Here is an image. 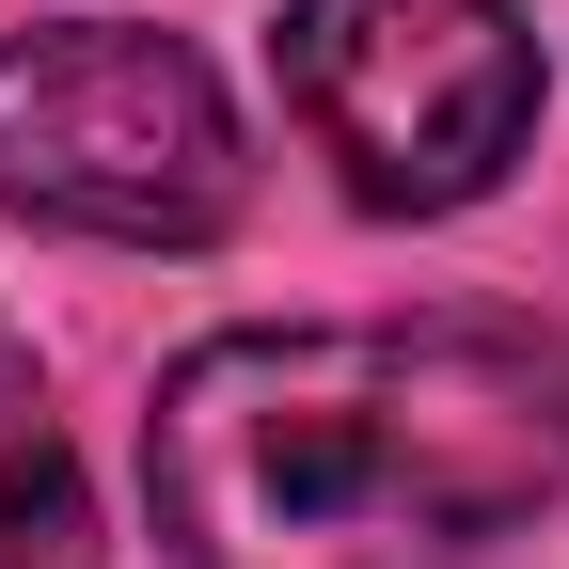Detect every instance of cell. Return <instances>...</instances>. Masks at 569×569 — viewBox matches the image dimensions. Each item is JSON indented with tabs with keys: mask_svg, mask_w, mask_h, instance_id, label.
<instances>
[{
	"mask_svg": "<svg viewBox=\"0 0 569 569\" xmlns=\"http://www.w3.org/2000/svg\"><path fill=\"white\" fill-rule=\"evenodd\" d=\"M284 111L348 206L443 222L538 142V32L522 0H284Z\"/></svg>",
	"mask_w": 569,
	"mask_h": 569,
	"instance_id": "cell-3",
	"label": "cell"
},
{
	"mask_svg": "<svg viewBox=\"0 0 569 569\" xmlns=\"http://www.w3.org/2000/svg\"><path fill=\"white\" fill-rule=\"evenodd\" d=\"M0 569H96V507H80V443L48 411V365L0 332Z\"/></svg>",
	"mask_w": 569,
	"mask_h": 569,
	"instance_id": "cell-4",
	"label": "cell"
},
{
	"mask_svg": "<svg viewBox=\"0 0 569 569\" xmlns=\"http://www.w3.org/2000/svg\"><path fill=\"white\" fill-rule=\"evenodd\" d=\"M569 490V348L522 317L206 332L142 411L174 569H475Z\"/></svg>",
	"mask_w": 569,
	"mask_h": 569,
	"instance_id": "cell-1",
	"label": "cell"
},
{
	"mask_svg": "<svg viewBox=\"0 0 569 569\" xmlns=\"http://www.w3.org/2000/svg\"><path fill=\"white\" fill-rule=\"evenodd\" d=\"M238 111L190 32L142 17H48L0 48V222L190 253L238 222Z\"/></svg>",
	"mask_w": 569,
	"mask_h": 569,
	"instance_id": "cell-2",
	"label": "cell"
}]
</instances>
